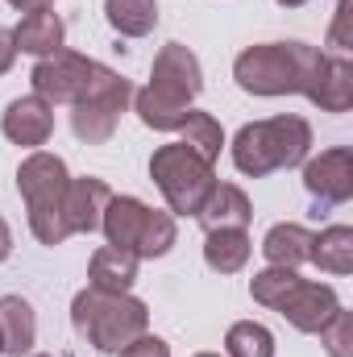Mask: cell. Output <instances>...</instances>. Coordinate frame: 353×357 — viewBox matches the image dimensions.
I'll return each mask as SVG.
<instances>
[{
  "instance_id": "15",
  "label": "cell",
  "mask_w": 353,
  "mask_h": 357,
  "mask_svg": "<svg viewBox=\"0 0 353 357\" xmlns=\"http://www.w3.org/2000/svg\"><path fill=\"white\" fill-rule=\"evenodd\" d=\"M13 42H17V54H33V59H50L54 50H63L67 42V25L54 8H33L17 21L13 29Z\"/></svg>"
},
{
  "instance_id": "18",
  "label": "cell",
  "mask_w": 353,
  "mask_h": 357,
  "mask_svg": "<svg viewBox=\"0 0 353 357\" xmlns=\"http://www.w3.org/2000/svg\"><path fill=\"white\" fill-rule=\"evenodd\" d=\"M308 100L320 112H350L353 104V63L345 54H329L324 71L316 75V84L308 91Z\"/></svg>"
},
{
  "instance_id": "16",
  "label": "cell",
  "mask_w": 353,
  "mask_h": 357,
  "mask_svg": "<svg viewBox=\"0 0 353 357\" xmlns=\"http://www.w3.org/2000/svg\"><path fill=\"white\" fill-rule=\"evenodd\" d=\"M129 104H133L137 121L146 129H158V133H179L183 121H187V112H191V100H183V96H175V91H167V88H154V84L137 88Z\"/></svg>"
},
{
  "instance_id": "21",
  "label": "cell",
  "mask_w": 353,
  "mask_h": 357,
  "mask_svg": "<svg viewBox=\"0 0 353 357\" xmlns=\"http://www.w3.org/2000/svg\"><path fill=\"white\" fill-rule=\"evenodd\" d=\"M262 254L270 266H287V270H299L312 254V233L295 220H283L274 225L270 233L262 237Z\"/></svg>"
},
{
  "instance_id": "22",
  "label": "cell",
  "mask_w": 353,
  "mask_h": 357,
  "mask_svg": "<svg viewBox=\"0 0 353 357\" xmlns=\"http://www.w3.org/2000/svg\"><path fill=\"white\" fill-rule=\"evenodd\" d=\"M312 266L324 274H353V229L350 225H329L324 233H312Z\"/></svg>"
},
{
  "instance_id": "34",
  "label": "cell",
  "mask_w": 353,
  "mask_h": 357,
  "mask_svg": "<svg viewBox=\"0 0 353 357\" xmlns=\"http://www.w3.org/2000/svg\"><path fill=\"white\" fill-rule=\"evenodd\" d=\"M195 357H220V354H195Z\"/></svg>"
},
{
  "instance_id": "1",
  "label": "cell",
  "mask_w": 353,
  "mask_h": 357,
  "mask_svg": "<svg viewBox=\"0 0 353 357\" xmlns=\"http://www.w3.org/2000/svg\"><path fill=\"white\" fill-rule=\"evenodd\" d=\"M329 54L308 42H262L233 59V79L250 96H308Z\"/></svg>"
},
{
  "instance_id": "12",
  "label": "cell",
  "mask_w": 353,
  "mask_h": 357,
  "mask_svg": "<svg viewBox=\"0 0 353 357\" xmlns=\"http://www.w3.org/2000/svg\"><path fill=\"white\" fill-rule=\"evenodd\" d=\"M150 84L175 91V96H183V100H195V96L204 91V67H200V59H195L183 42H167V46L154 54Z\"/></svg>"
},
{
  "instance_id": "35",
  "label": "cell",
  "mask_w": 353,
  "mask_h": 357,
  "mask_svg": "<svg viewBox=\"0 0 353 357\" xmlns=\"http://www.w3.org/2000/svg\"><path fill=\"white\" fill-rule=\"evenodd\" d=\"M25 357H46V354H25Z\"/></svg>"
},
{
  "instance_id": "11",
  "label": "cell",
  "mask_w": 353,
  "mask_h": 357,
  "mask_svg": "<svg viewBox=\"0 0 353 357\" xmlns=\"http://www.w3.org/2000/svg\"><path fill=\"white\" fill-rule=\"evenodd\" d=\"M337 307H341V299H337V291H333L329 282H308V278H299V287L283 299L278 316H283L291 328H299V333H320V328L333 320Z\"/></svg>"
},
{
  "instance_id": "9",
  "label": "cell",
  "mask_w": 353,
  "mask_h": 357,
  "mask_svg": "<svg viewBox=\"0 0 353 357\" xmlns=\"http://www.w3.org/2000/svg\"><path fill=\"white\" fill-rule=\"evenodd\" d=\"M303 187L320 208H341L353 199V154L350 146L320 150V158L303 162Z\"/></svg>"
},
{
  "instance_id": "27",
  "label": "cell",
  "mask_w": 353,
  "mask_h": 357,
  "mask_svg": "<svg viewBox=\"0 0 353 357\" xmlns=\"http://www.w3.org/2000/svg\"><path fill=\"white\" fill-rule=\"evenodd\" d=\"M316 337H320V345H324L329 357H353V316L345 307H337L333 320H329Z\"/></svg>"
},
{
  "instance_id": "31",
  "label": "cell",
  "mask_w": 353,
  "mask_h": 357,
  "mask_svg": "<svg viewBox=\"0 0 353 357\" xmlns=\"http://www.w3.org/2000/svg\"><path fill=\"white\" fill-rule=\"evenodd\" d=\"M8 254H13V233H8V225L0 216V262H8Z\"/></svg>"
},
{
  "instance_id": "23",
  "label": "cell",
  "mask_w": 353,
  "mask_h": 357,
  "mask_svg": "<svg viewBox=\"0 0 353 357\" xmlns=\"http://www.w3.org/2000/svg\"><path fill=\"white\" fill-rule=\"evenodd\" d=\"M104 17L121 38H146L158 25V4L154 0H104Z\"/></svg>"
},
{
  "instance_id": "29",
  "label": "cell",
  "mask_w": 353,
  "mask_h": 357,
  "mask_svg": "<svg viewBox=\"0 0 353 357\" xmlns=\"http://www.w3.org/2000/svg\"><path fill=\"white\" fill-rule=\"evenodd\" d=\"M353 0H341L337 4V21H333V33H329V46H350V33H345V21H350Z\"/></svg>"
},
{
  "instance_id": "25",
  "label": "cell",
  "mask_w": 353,
  "mask_h": 357,
  "mask_svg": "<svg viewBox=\"0 0 353 357\" xmlns=\"http://www.w3.org/2000/svg\"><path fill=\"white\" fill-rule=\"evenodd\" d=\"M225 354L229 357H274V333L258 320H237L225 333Z\"/></svg>"
},
{
  "instance_id": "14",
  "label": "cell",
  "mask_w": 353,
  "mask_h": 357,
  "mask_svg": "<svg viewBox=\"0 0 353 357\" xmlns=\"http://www.w3.org/2000/svg\"><path fill=\"white\" fill-rule=\"evenodd\" d=\"M195 220H200L204 233H212V229H250L254 204H250V195H246L237 183H216V187L208 191V199L200 204Z\"/></svg>"
},
{
  "instance_id": "24",
  "label": "cell",
  "mask_w": 353,
  "mask_h": 357,
  "mask_svg": "<svg viewBox=\"0 0 353 357\" xmlns=\"http://www.w3.org/2000/svg\"><path fill=\"white\" fill-rule=\"evenodd\" d=\"M179 133H183V146H187L191 154H200L204 162H212V167H216V158H220V150H225V129H220V121H216L212 112L191 108Z\"/></svg>"
},
{
  "instance_id": "33",
  "label": "cell",
  "mask_w": 353,
  "mask_h": 357,
  "mask_svg": "<svg viewBox=\"0 0 353 357\" xmlns=\"http://www.w3.org/2000/svg\"><path fill=\"white\" fill-rule=\"evenodd\" d=\"M278 4H283V8H303L308 0H278Z\"/></svg>"
},
{
  "instance_id": "32",
  "label": "cell",
  "mask_w": 353,
  "mask_h": 357,
  "mask_svg": "<svg viewBox=\"0 0 353 357\" xmlns=\"http://www.w3.org/2000/svg\"><path fill=\"white\" fill-rule=\"evenodd\" d=\"M4 4H13L17 13H33V8H50L54 0H4Z\"/></svg>"
},
{
  "instance_id": "3",
  "label": "cell",
  "mask_w": 353,
  "mask_h": 357,
  "mask_svg": "<svg viewBox=\"0 0 353 357\" xmlns=\"http://www.w3.org/2000/svg\"><path fill=\"white\" fill-rule=\"evenodd\" d=\"M71 324L100 354H121L129 341H137L142 333H150V307L142 299H133L129 291L84 287L71 299Z\"/></svg>"
},
{
  "instance_id": "26",
  "label": "cell",
  "mask_w": 353,
  "mask_h": 357,
  "mask_svg": "<svg viewBox=\"0 0 353 357\" xmlns=\"http://www.w3.org/2000/svg\"><path fill=\"white\" fill-rule=\"evenodd\" d=\"M295 287H299V270H287V266H266V270H258V274L250 278L254 303H262V307H270V312H278L283 299H287Z\"/></svg>"
},
{
  "instance_id": "19",
  "label": "cell",
  "mask_w": 353,
  "mask_h": 357,
  "mask_svg": "<svg viewBox=\"0 0 353 357\" xmlns=\"http://www.w3.org/2000/svg\"><path fill=\"white\" fill-rule=\"evenodd\" d=\"M250 254H254V241H250L246 229H212V233H204V262L216 274L246 270Z\"/></svg>"
},
{
  "instance_id": "6",
  "label": "cell",
  "mask_w": 353,
  "mask_h": 357,
  "mask_svg": "<svg viewBox=\"0 0 353 357\" xmlns=\"http://www.w3.org/2000/svg\"><path fill=\"white\" fill-rule=\"evenodd\" d=\"M117 79H121V75H117L112 67L96 63V59H88V54H75V50H67V46L54 50L50 59H38L33 71H29L33 96L46 100L50 108H54V104L75 108V104H84V100H91V96L108 91Z\"/></svg>"
},
{
  "instance_id": "20",
  "label": "cell",
  "mask_w": 353,
  "mask_h": 357,
  "mask_svg": "<svg viewBox=\"0 0 353 357\" xmlns=\"http://www.w3.org/2000/svg\"><path fill=\"white\" fill-rule=\"evenodd\" d=\"M137 262L129 250H117V245H100L88 262V287L100 291H129L137 282Z\"/></svg>"
},
{
  "instance_id": "4",
  "label": "cell",
  "mask_w": 353,
  "mask_h": 357,
  "mask_svg": "<svg viewBox=\"0 0 353 357\" xmlns=\"http://www.w3.org/2000/svg\"><path fill=\"white\" fill-rule=\"evenodd\" d=\"M67 183H71L67 162H63L59 154H46V150H33V154L17 167V191H21L25 212H29V233H33L42 245H50V250L71 237L67 216H63Z\"/></svg>"
},
{
  "instance_id": "5",
  "label": "cell",
  "mask_w": 353,
  "mask_h": 357,
  "mask_svg": "<svg viewBox=\"0 0 353 357\" xmlns=\"http://www.w3.org/2000/svg\"><path fill=\"white\" fill-rule=\"evenodd\" d=\"M100 229H104L108 245L129 250L133 258H167L179 241L175 216L142 204L137 195H112L100 216Z\"/></svg>"
},
{
  "instance_id": "13",
  "label": "cell",
  "mask_w": 353,
  "mask_h": 357,
  "mask_svg": "<svg viewBox=\"0 0 353 357\" xmlns=\"http://www.w3.org/2000/svg\"><path fill=\"white\" fill-rule=\"evenodd\" d=\"M112 199V187L96 175H84V178H71L67 183V195H63V216H67V229L71 237L75 233H96L100 229V216Z\"/></svg>"
},
{
  "instance_id": "17",
  "label": "cell",
  "mask_w": 353,
  "mask_h": 357,
  "mask_svg": "<svg viewBox=\"0 0 353 357\" xmlns=\"http://www.w3.org/2000/svg\"><path fill=\"white\" fill-rule=\"evenodd\" d=\"M33 345H38L33 303L21 295H0V354L25 357Z\"/></svg>"
},
{
  "instance_id": "28",
  "label": "cell",
  "mask_w": 353,
  "mask_h": 357,
  "mask_svg": "<svg viewBox=\"0 0 353 357\" xmlns=\"http://www.w3.org/2000/svg\"><path fill=\"white\" fill-rule=\"evenodd\" d=\"M117 357H171V345L163 337H154V333H142L137 341H129Z\"/></svg>"
},
{
  "instance_id": "7",
  "label": "cell",
  "mask_w": 353,
  "mask_h": 357,
  "mask_svg": "<svg viewBox=\"0 0 353 357\" xmlns=\"http://www.w3.org/2000/svg\"><path fill=\"white\" fill-rule=\"evenodd\" d=\"M150 178L158 183L167 212L171 216H195L200 204L208 199V191L216 187V171L212 162H204L200 154H191L183 142L158 146L150 158Z\"/></svg>"
},
{
  "instance_id": "30",
  "label": "cell",
  "mask_w": 353,
  "mask_h": 357,
  "mask_svg": "<svg viewBox=\"0 0 353 357\" xmlns=\"http://www.w3.org/2000/svg\"><path fill=\"white\" fill-rule=\"evenodd\" d=\"M17 63V42H13V29H0V75H8Z\"/></svg>"
},
{
  "instance_id": "10",
  "label": "cell",
  "mask_w": 353,
  "mask_h": 357,
  "mask_svg": "<svg viewBox=\"0 0 353 357\" xmlns=\"http://www.w3.org/2000/svg\"><path fill=\"white\" fill-rule=\"evenodd\" d=\"M0 133L13 142V146H25V150H42L54 133V108L38 96H17L4 116H0Z\"/></svg>"
},
{
  "instance_id": "8",
  "label": "cell",
  "mask_w": 353,
  "mask_h": 357,
  "mask_svg": "<svg viewBox=\"0 0 353 357\" xmlns=\"http://www.w3.org/2000/svg\"><path fill=\"white\" fill-rule=\"evenodd\" d=\"M129 100H133V84L129 79H117L108 91H100V96H91V100L71 108V133L84 146H104L117 133L121 112L129 108Z\"/></svg>"
},
{
  "instance_id": "2",
  "label": "cell",
  "mask_w": 353,
  "mask_h": 357,
  "mask_svg": "<svg viewBox=\"0 0 353 357\" xmlns=\"http://www.w3.org/2000/svg\"><path fill=\"white\" fill-rule=\"evenodd\" d=\"M312 150V125L303 116H266V121H250L237 129L229 154L233 167L246 178H266L274 171H291L303 167Z\"/></svg>"
}]
</instances>
